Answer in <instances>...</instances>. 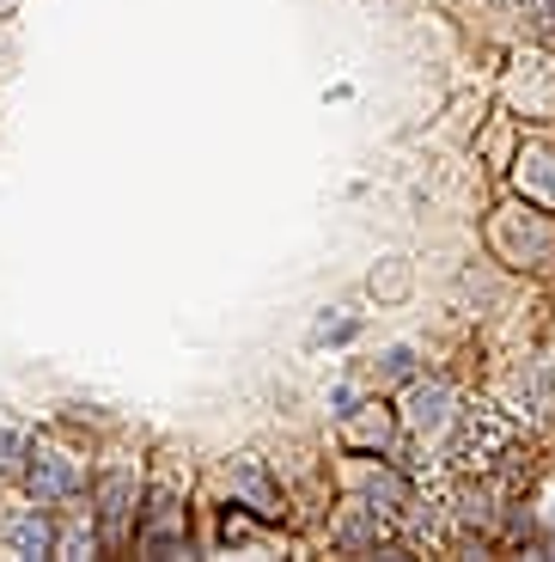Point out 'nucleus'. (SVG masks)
Returning <instances> with one entry per match:
<instances>
[{
  "label": "nucleus",
  "mask_w": 555,
  "mask_h": 562,
  "mask_svg": "<svg viewBox=\"0 0 555 562\" xmlns=\"http://www.w3.org/2000/svg\"><path fill=\"white\" fill-rule=\"evenodd\" d=\"M140 550H147V557H178V550H190L183 514L171 502H154V514L140 520Z\"/></svg>",
  "instance_id": "f257e3e1"
},
{
  "label": "nucleus",
  "mask_w": 555,
  "mask_h": 562,
  "mask_svg": "<svg viewBox=\"0 0 555 562\" xmlns=\"http://www.w3.org/2000/svg\"><path fill=\"white\" fill-rule=\"evenodd\" d=\"M7 544H13L19 557H43V550H49V520H43V514H25V520L7 532Z\"/></svg>",
  "instance_id": "f03ea898"
},
{
  "label": "nucleus",
  "mask_w": 555,
  "mask_h": 562,
  "mask_svg": "<svg viewBox=\"0 0 555 562\" xmlns=\"http://www.w3.org/2000/svg\"><path fill=\"white\" fill-rule=\"evenodd\" d=\"M495 447H507V428H500V422H483V428L471 422V428L458 435V459L464 464H471V452H495Z\"/></svg>",
  "instance_id": "7ed1b4c3"
},
{
  "label": "nucleus",
  "mask_w": 555,
  "mask_h": 562,
  "mask_svg": "<svg viewBox=\"0 0 555 562\" xmlns=\"http://www.w3.org/2000/svg\"><path fill=\"white\" fill-rule=\"evenodd\" d=\"M31 477H37V490L49 495V502H61V495H73V471H68V464H56V459H43L37 471H31Z\"/></svg>",
  "instance_id": "20e7f679"
},
{
  "label": "nucleus",
  "mask_w": 555,
  "mask_h": 562,
  "mask_svg": "<svg viewBox=\"0 0 555 562\" xmlns=\"http://www.w3.org/2000/svg\"><path fill=\"white\" fill-rule=\"evenodd\" d=\"M128 514V471H111L104 477V520H123Z\"/></svg>",
  "instance_id": "39448f33"
},
{
  "label": "nucleus",
  "mask_w": 555,
  "mask_h": 562,
  "mask_svg": "<svg viewBox=\"0 0 555 562\" xmlns=\"http://www.w3.org/2000/svg\"><path fill=\"white\" fill-rule=\"evenodd\" d=\"M238 483L250 490V502H257V514H275V495H269V483H263V471H257V464H238Z\"/></svg>",
  "instance_id": "423d86ee"
},
{
  "label": "nucleus",
  "mask_w": 555,
  "mask_h": 562,
  "mask_svg": "<svg viewBox=\"0 0 555 562\" xmlns=\"http://www.w3.org/2000/svg\"><path fill=\"white\" fill-rule=\"evenodd\" d=\"M537 19H543V25H555V0H537Z\"/></svg>",
  "instance_id": "0eeeda50"
}]
</instances>
